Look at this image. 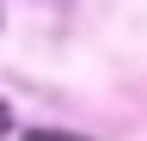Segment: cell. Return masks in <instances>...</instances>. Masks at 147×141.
Returning a JSON list of instances; mask_svg holds the SVG:
<instances>
[{"instance_id":"1","label":"cell","mask_w":147,"mask_h":141,"mask_svg":"<svg viewBox=\"0 0 147 141\" xmlns=\"http://www.w3.org/2000/svg\"><path fill=\"white\" fill-rule=\"evenodd\" d=\"M25 141H74V135H49V129H37V135H25Z\"/></svg>"},{"instance_id":"2","label":"cell","mask_w":147,"mask_h":141,"mask_svg":"<svg viewBox=\"0 0 147 141\" xmlns=\"http://www.w3.org/2000/svg\"><path fill=\"white\" fill-rule=\"evenodd\" d=\"M6 129H12V111H6V104H0V135H6Z\"/></svg>"}]
</instances>
